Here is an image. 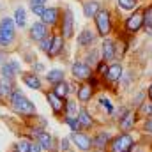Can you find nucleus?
Segmentation results:
<instances>
[{"label":"nucleus","mask_w":152,"mask_h":152,"mask_svg":"<svg viewBox=\"0 0 152 152\" xmlns=\"http://www.w3.org/2000/svg\"><path fill=\"white\" fill-rule=\"evenodd\" d=\"M9 103H11L12 112L18 113V115H27V117H30V115L36 113V106H34V103H32L30 99H27V97L21 94L20 88H14V90L11 92Z\"/></svg>","instance_id":"f257e3e1"},{"label":"nucleus","mask_w":152,"mask_h":152,"mask_svg":"<svg viewBox=\"0 0 152 152\" xmlns=\"http://www.w3.org/2000/svg\"><path fill=\"white\" fill-rule=\"evenodd\" d=\"M16 37V23L11 18L0 20V48H7Z\"/></svg>","instance_id":"f03ea898"},{"label":"nucleus","mask_w":152,"mask_h":152,"mask_svg":"<svg viewBox=\"0 0 152 152\" xmlns=\"http://www.w3.org/2000/svg\"><path fill=\"white\" fill-rule=\"evenodd\" d=\"M133 147H134V138L129 133H120L115 138H112L108 152H131Z\"/></svg>","instance_id":"7ed1b4c3"},{"label":"nucleus","mask_w":152,"mask_h":152,"mask_svg":"<svg viewBox=\"0 0 152 152\" xmlns=\"http://www.w3.org/2000/svg\"><path fill=\"white\" fill-rule=\"evenodd\" d=\"M96 27H97V32H99V36H108L110 32H112V20H110V12L104 9H101L97 14H96Z\"/></svg>","instance_id":"20e7f679"},{"label":"nucleus","mask_w":152,"mask_h":152,"mask_svg":"<svg viewBox=\"0 0 152 152\" xmlns=\"http://www.w3.org/2000/svg\"><path fill=\"white\" fill-rule=\"evenodd\" d=\"M142 27H143V11H134L126 20V30L127 34H136Z\"/></svg>","instance_id":"39448f33"},{"label":"nucleus","mask_w":152,"mask_h":152,"mask_svg":"<svg viewBox=\"0 0 152 152\" xmlns=\"http://www.w3.org/2000/svg\"><path fill=\"white\" fill-rule=\"evenodd\" d=\"M73 30H75V18H73V11L67 7L64 11V16H62V37H73Z\"/></svg>","instance_id":"423d86ee"},{"label":"nucleus","mask_w":152,"mask_h":152,"mask_svg":"<svg viewBox=\"0 0 152 152\" xmlns=\"http://www.w3.org/2000/svg\"><path fill=\"white\" fill-rule=\"evenodd\" d=\"M46 99H48V103H50V106H51V110H53V113H55V115H62V113H64L66 99L62 101V97H58L53 90L46 92Z\"/></svg>","instance_id":"0eeeda50"},{"label":"nucleus","mask_w":152,"mask_h":152,"mask_svg":"<svg viewBox=\"0 0 152 152\" xmlns=\"http://www.w3.org/2000/svg\"><path fill=\"white\" fill-rule=\"evenodd\" d=\"M71 140H73V143H75L76 147L83 152H88L94 147V145H92V140H90L87 134H83L81 131H80V133H73V134H71Z\"/></svg>","instance_id":"6e6552de"},{"label":"nucleus","mask_w":152,"mask_h":152,"mask_svg":"<svg viewBox=\"0 0 152 152\" xmlns=\"http://www.w3.org/2000/svg\"><path fill=\"white\" fill-rule=\"evenodd\" d=\"M71 73H73V76L76 80H88L90 76H94L92 69L87 64H83V62H75L73 67H71Z\"/></svg>","instance_id":"1a4fd4ad"},{"label":"nucleus","mask_w":152,"mask_h":152,"mask_svg":"<svg viewBox=\"0 0 152 152\" xmlns=\"http://www.w3.org/2000/svg\"><path fill=\"white\" fill-rule=\"evenodd\" d=\"M60 18V9L58 7H46L44 12L41 14V21L48 27V25H55Z\"/></svg>","instance_id":"9d476101"},{"label":"nucleus","mask_w":152,"mask_h":152,"mask_svg":"<svg viewBox=\"0 0 152 152\" xmlns=\"http://www.w3.org/2000/svg\"><path fill=\"white\" fill-rule=\"evenodd\" d=\"M110 142H112V134H110L108 131H101V133H97V134L94 136L92 145H94L97 151H104V149L110 145Z\"/></svg>","instance_id":"9b49d317"},{"label":"nucleus","mask_w":152,"mask_h":152,"mask_svg":"<svg viewBox=\"0 0 152 152\" xmlns=\"http://www.w3.org/2000/svg\"><path fill=\"white\" fill-rule=\"evenodd\" d=\"M101 53H103V60H113L115 53H117V44L112 39H104L101 44Z\"/></svg>","instance_id":"f8f14e48"},{"label":"nucleus","mask_w":152,"mask_h":152,"mask_svg":"<svg viewBox=\"0 0 152 152\" xmlns=\"http://www.w3.org/2000/svg\"><path fill=\"white\" fill-rule=\"evenodd\" d=\"M30 37L34 41H42L44 37H48V27L42 21H36L30 27Z\"/></svg>","instance_id":"ddd939ff"},{"label":"nucleus","mask_w":152,"mask_h":152,"mask_svg":"<svg viewBox=\"0 0 152 152\" xmlns=\"http://www.w3.org/2000/svg\"><path fill=\"white\" fill-rule=\"evenodd\" d=\"M34 134L37 138L36 142L41 145V149H44V151H51L53 149V138H51V134L48 131H34Z\"/></svg>","instance_id":"4468645a"},{"label":"nucleus","mask_w":152,"mask_h":152,"mask_svg":"<svg viewBox=\"0 0 152 152\" xmlns=\"http://www.w3.org/2000/svg\"><path fill=\"white\" fill-rule=\"evenodd\" d=\"M101 11V4L97 0H87L83 2V14L87 18H96V14Z\"/></svg>","instance_id":"2eb2a0df"},{"label":"nucleus","mask_w":152,"mask_h":152,"mask_svg":"<svg viewBox=\"0 0 152 152\" xmlns=\"http://www.w3.org/2000/svg\"><path fill=\"white\" fill-rule=\"evenodd\" d=\"M20 73V64L16 62V60H9V62H4L2 64V76L4 78H12L14 75H18Z\"/></svg>","instance_id":"dca6fc26"},{"label":"nucleus","mask_w":152,"mask_h":152,"mask_svg":"<svg viewBox=\"0 0 152 152\" xmlns=\"http://www.w3.org/2000/svg\"><path fill=\"white\" fill-rule=\"evenodd\" d=\"M21 80H23V83H25L28 88H32V90H39V88H41V80H39V76L36 75V73H23Z\"/></svg>","instance_id":"f3484780"},{"label":"nucleus","mask_w":152,"mask_h":152,"mask_svg":"<svg viewBox=\"0 0 152 152\" xmlns=\"http://www.w3.org/2000/svg\"><path fill=\"white\" fill-rule=\"evenodd\" d=\"M92 94H94V90L90 88V85H88V83L80 85V88L76 90V97H78V101H80V103H88V101L92 99Z\"/></svg>","instance_id":"a211bd4d"},{"label":"nucleus","mask_w":152,"mask_h":152,"mask_svg":"<svg viewBox=\"0 0 152 152\" xmlns=\"http://www.w3.org/2000/svg\"><path fill=\"white\" fill-rule=\"evenodd\" d=\"M94 39H96V36H94V32L90 28H83L80 32V36H78V44L83 46V48H87V46H92Z\"/></svg>","instance_id":"6ab92c4d"},{"label":"nucleus","mask_w":152,"mask_h":152,"mask_svg":"<svg viewBox=\"0 0 152 152\" xmlns=\"http://www.w3.org/2000/svg\"><path fill=\"white\" fill-rule=\"evenodd\" d=\"M62 46H64V37H62V36H53V42H51V48H50V51H48V57H50V58L57 57V55L62 51Z\"/></svg>","instance_id":"aec40b11"},{"label":"nucleus","mask_w":152,"mask_h":152,"mask_svg":"<svg viewBox=\"0 0 152 152\" xmlns=\"http://www.w3.org/2000/svg\"><path fill=\"white\" fill-rule=\"evenodd\" d=\"M108 81H118L120 78H122V66L120 64H113V66H110L108 67V73H106V76H104Z\"/></svg>","instance_id":"412c9836"},{"label":"nucleus","mask_w":152,"mask_h":152,"mask_svg":"<svg viewBox=\"0 0 152 152\" xmlns=\"http://www.w3.org/2000/svg\"><path fill=\"white\" fill-rule=\"evenodd\" d=\"M78 122H80V126H81V129H90L92 127V117L90 113L85 110V108H81L80 112H78Z\"/></svg>","instance_id":"4be33fe9"},{"label":"nucleus","mask_w":152,"mask_h":152,"mask_svg":"<svg viewBox=\"0 0 152 152\" xmlns=\"http://www.w3.org/2000/svg\"><path fill=\"white\" fill-rule=\"evenodd\" d=\"M133 124H134V113H133V112H126V115H122V117L118 118V127L124 129V131L131 129Z\"/></svg>","instance_id":"5701e85b"},{"label":"nucleus","mask_w":152,"mask_h":152,"mask_svg":"<svg viewBox=\"0 0 152 152\" xmlns=\"http://www.w3.org/2000/svg\"><path fill=\"white\" fill-rule=\"evenodd\" d=\"M64 71H60V69H51L50 73H46V80L51 83V85H57V83H60V81H64Z\"/></svg>","instance_id":"b1692460"},{"label":"nucleus","mask_w":152,"mask_h":152,"mask_svg":"<svg viewBox=\"0 0 152 152\" xmlns=\"http://www.w3.org/2000/svg\"><path fill=\"white\" fill-rule=\"evenodd\" d=\"M12 90H14V88H12L11 80L2 76V80H0V96H2V97H11V92H12Z\"/></svg>","instance_id":"393cba45"},{"label":"nucleus","mask_w":152,"mask_h":152,"mask_svg":"<svg viewBox=\"0 0 152 152\" xmlns=\"http://www.w3.org/2000/svg\"><path fill=\"white\" fill-rule=\"evenodd\" d=\"M78 106H76V101L73 99H66V104H64V115L66 117H78Z\"/></svg>","instance_id":"a878e982"},{"label":"nucleus","mask_w":152,"mask_h":152,"mask_svg":"<svg viewBox=\"0 0 152 152\" xmlns=\"http://www.w3.org/2000/svg\"><path fill=\"white\" fill-rule=\"evenodd\" d=\"M69 90H71V87H69V83H66V81H60V83L53 85V92H55L58 97H62V99H66V96L69 94Z\"/></svg>","instance_id":"bb28decb"},{"label":"nucleus","mask_w":152,"mask_h":152,"mask_svg":"<svg viewBox=\"0 0 152 152\" xmlns=\"http://www.w3.org/2000/svg\"><path fill=\"white\" fill-rule=\"evenodd\" d=\"M25 9L23 7H18L16 11H14V23L20 27V28H23L25 27Z\"/></svg>","instance_id":"cd10ccee"},{"label":"nucleus","mask_w":152,"mask_h":152,"mask_svg":"<svg viewBox=\"0 0 152 152\" xmlns=\"http://www.w3.org/2000/svg\"><path fill=\"white\" fill-rule=\"evenodd\" d=\"M64 120H66V124L71 127V131H73V133H80V131H81V126H80V122H78V118H76V117H66Z\"/></svg>","instance_id":"c85d7f7f"},{"label":"nucleus","mask_w":152,"mask_h":152,"mask_svg":"<svg viewBox=\"0 0 152 152\" xmlns=\"http://www.w3.org/2000/svg\"><path fill=\"white\" fill-rule=\"evenodd\" d=\"M143 25L152 30V4L147 7V9H143Z\"/></svg>","instance_id":"c756f323"},{"label":"nucleus","mask_w":152,"mask_h":152,"mask_svg":"<svg viewBox=\"0 0 152 152\" xmlns=\"http://www.w3.org/2000/svg\"><path fill=\"white\" fill-rule=\"evenodd\" d=\"M138 113L142 117H147V115H152V103L147 101V103H142L140 108H138Z\"/></svg>","instance_id":"7c9ffc66"},{"label":"nucleus","mask_w":152,"mask_h":152,"mask_svg":"<svg viewBox=\"0 0 152 152\" xmlns=\"http://www.w3.org/2000/svg\"><path fill=\"white\" fill-rule=\"evenodd\" d=\"M28 149H30L28 140H20L18 143H14V152H28Z\"/></svg>","instance_id":"2f4dec72"},{"label":"nucleus","mask_w":152,"mask_h":152,"mask_svg":"<svg viewBox=\"0 0 152 152\" xmlns=\"http://www.w3.org/2000/svg\"><path fill=\"white\" fill-rule=\"evenodd\" d=\"M117 4H118L122 9H126V11H131V9H134V7L138 5L136 0H117Z\"/></svg>","instance_id":"473e14b6"},{"label":"nucleus","mask_w":152,"mask_h":152,"mask_svg":"<svg viewBox=\"0 0 152 152\" xmlns=\"http://www.w3.org/2000/svg\"><path fill=\"white\" fill-rule=\"evenodd\" d=\"M51 42H53V36H48V37H44L41 41V44H39V48L48 55V51H50V48H51Z\"/></svg>","instance_id":"72a5a7b5"},{"label":"nucleus","mask_w":152,"mask_h":152,"mask_svg":"<svg viewBox=\"0 0 152 152\" xmlns=\"http://www.w3.org/2000/svg\"><path fill=\"white\" fill-rule=\"evenodd\" d=\"M106 73H108V66H106V62H104V60H99V62H97V75L106 76Z\"/></svg>","instance_id":"f704fd0d"},{"label":"nucleus","mask_w":152,"mask_h":152,"mask_svg":"<svg viewBox=\"0 0 152 152\" xmlns=\"http://www.w3.org/2000/svg\"><path fill=\"white\" fill-rule=\"evenodd\" d=\"M96 62H97V51H92V53H88V55H87V62H85V64L90 67V66H94Z\"/></svg>","instance_id":"c9c22d12"},{"label":"nucleus","mask_w":152,"mask_h":152,"mask_svg":"<svg viewBox=\"0 0 152 152\" xmlns=\"http://www.w3.org/2000/svg\"><path fill=\"white\" fill-rule=\"evenodd\" d=\"M30 9H32V12H34L36 16H41L46 7H44V5H37V4H30Z\"/></svg>","instance_id":"e433bc0d"},{"label":"nucleus","mask_w":152,"mask_h":152,"mask_svg":"<svg viewBox=\"0 0 152 152\" xmlns=\"http://www.w3.org/2000/svg\"><path fill=\"white\" fill-rule=\"evenodd\" d=\"M99 103H101V106H104V108H106V112H108V113H112V112H113V106L110 104V101H108L106 97H101V99H99Z\"/></svg>","instance_id":"4c0bfd02"},{"label":"nucleus","mask_w":152,"mask_h":152,"mask_svg":"<svg viewBox=\"0 0 152 152\" xmlns=\"http://www.w3.org/2000/svg\"><path fill=\"white\" fill-rule=\"evenodd\" d=\"M143 131L149 133V134H152V117H149V118L143 122Z\"/></svg>","instance_id":"58836bf2"},{"label":"nucleus","mask_w":152,"mask_h":152,"mask_svg":"<svg viewBox=\"0 0 152 152\" xmlns=\"http://www.w3.org/2000/svg\"><path fill=\"white\" fill-rule=\"evenodd\" d=\"M42 149H41V145H39L37 142H30V149H28V152H41Z\"/></svg>","instance_id":"ea45409f"},{"label":"nucleus","mask_w":152,"mask_h":152,"mask_svg":"<svg viewBox=\"0 0 152 152\" xmlns=\"http://www.w3.org/2000/svg\"><path fill=\"white\" fill-rule=\"evenodd\" d=\"M60 147H62V151H67L69 149V140H62L60 142Z\"/></svg>","instance_id":"a19ab883"},{"label":"nucleus","mask_w":152,"mask_h":152,"mask_svg":"<svg viewBox=\"0 0 152 152\" xmlns=\"http://www.w3.org/2000/svg\"><path fill=\"white\" fill-rule=\"evenodd\" d=\"M30 4H37V5H44L46 0H30Z\"/></svg>","instance_id":"79ce46f5"},{"label":"nucleus","mask_w":152,"mask_h":152,"mask_svg":"<svg viewBox=\"0 0 152 152\" xmlns=\"http://www.w3.org/2000/svg\"><path fill=\"white\" fill-rule=\"evenodd\" d=\"M131 152H145V151H143V149H140V147H138V145L134 143V147L131 149Z\"/></svg>","instance_id":"37998d69"},{"label":"nucleus","mask_w":152,"mask_h":152,"mask_svg":"<svg viewBox=\"0 0 152 152\" xmlns=\"http://www.w3.org/2000/svg\"><path fill=\"white\" fill-rule=\"evenodd\" d=\"M42 69H44L42 64H36V66H34V71H42Z\"/></svg>","instance_id":"c03bdc74"},{"label":"nucleus","mask_w":152,"mask_h":152,"mask_svg":"<svg viewBox=\"0 0 152 152\" xmlns=\"http://www.w3.org/2000/svg\"><path fill=\"white\" fill-rule=\"evenodd\" d=\"M149 99H151V103H152V83H151V87H149Z\"/></svg>","instance_id":"a18cd8bd"},{"label":"nucleus","mask_w":152,"mask_h":152,"mask_svg":"<svg viewBox=\"0 0 152 152\" xmlns=\"http://www.w3.org/2000/svg\"><path fill=\"white\" fill-rule=\"evenodd\" d=\"M2 60H4V55H2V51H0V62H2Z\"/></svg>","instance_id":"49530a36"},{"label":"nucleus","mask_w":152,"mask_h":152,"mask_svg":"<svg viewBox=\"0 0 152 152\" xmlns=\"http://www.w3.org/2000/svg\"><path fill=\"white\" fill-rule=\"evenodd\" d=\"M97 152H103V151H97Z\"/></svg>","instance_id":"de8ad7c7"}]
</instances>
